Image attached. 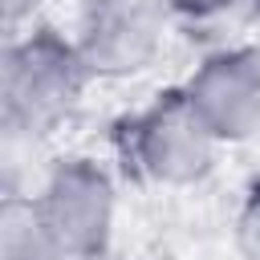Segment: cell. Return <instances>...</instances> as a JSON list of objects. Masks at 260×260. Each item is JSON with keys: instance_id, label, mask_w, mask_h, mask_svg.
I'll list each match as a JSON object with an SVG mask.
<instances>
[{"instance_id": "cell-9", "label": "cell", "mask_w": 260, "mask_h": 260, "mask_svg": "<svg viewBox=\"0 0 260 260\" xmlns=\"http://www.w3.org/2000/svg\"><path fill=\"white\" fill-rule=\"evenodd\" d=\"M0 4H4V24L16 32L24 20H32V12H37L45 0H0Z\"/></svg>"}, {"instance_id": "cell-10", "label": "cell", "mask_w": 260, "mask_h": 260, "mask_svg": "<svg viewBox=\"0 0 260 260\" xmlns=\"http://www.w3.org/2000/svg\"><path fill=\"white\" fill-rule=\"evenodd\" d=\"M248 4H252V12H260V0H248Z\"/></svg>"}, {"instance_id": "cell-7", "label": "cell", "mask_w": 260, "mask_h": 260, "mask_svg": "<svg viewBox=\"0 0 260 260\" xmlns=\"http://www.w3.org/2000/svg\"><path fill=\"white\" fill-rule=\"evenodd\" d=\"M236 248L244 260H260V175L248 183L236 211Z\"/></svg>"}, {"instance_id": "cell-6", "label": "cell", "mask_w": 260, "mask_h": 260, "mask_svg": "<svg viewBox=\"0 0 260 260\" xmlns=\"http://www.w3.org/2000/svg\"><path fill=\"white\" fill-rule=\"evenodd\" d=\"M0 260H65L32 215L28 195H8L0 211Z\"/></svg>"}, {"instance_id": "cell-2", "label": "cell", "mask_w": 260, "mask_h": 260, "mask_svg": "<svg viewBox=\"0 0 260 260\" xmlns=\"http://www.w3.org/2000/svg\"><path fill=\"white\" fill-rule=\"evenodd\" d=\"M122 167L150 187H195L211 175L219 142L187 102L183 85L158 89L146 106L130 110L114 126Z\"/></svg>"}, {"instance_id": "cell-5", "label": "cell", "mask_w": 260, "mask_h": 260, "mask_svg": "<svg viewBox=\"0 0 260 260\" xmlns=\"http://www.w3.org/2000/svg\"><path fill=\"white\" fill-rule=\"evenodd\" d=\"M183 93L219 146L256 138L260 134V45L211 49L187 73Z\"/></svg>"}, {"instance_id": "cell-3", "label": "cell", "mask_w": 260, "mask_h": 260, "mask_svg": "<svg viewBox=\"0 0 260 260\" xmlns=\"http://www.w3.org/2000/svg\"><path fill=\"white\" fill-rule=\"evenodd\" d=\"M28 203L37 223L65 260H110L118 187L98 158L85 154L57 158L28 195Z\"/></svg>"}, {"instance_id": "cell-1", "label": "cell", "mask_w": 260, "mask_h": 260, "mask_svg": "<svg viewBox=\"0 0 260 260\" xmlns=\"http://www.w3.org/2000/svg\"><path fill=\"white\" fill-rule=\"evenodd\" d=\"M93 73L81 61L69 32L53 24H32L12 32L0 61V122L8 138H45L65 126Z\"/></svg>"}, {"instance_id": "cell-4", "label": "cell", "mask_w": 260, "mask_h": 260, "mask_svg": "<svg viewBox=\"0 0 260 260\" xmlns=\"http://www.w3.org/2000/svg\"><path fill=\"white\" fill-rule=\"evenodd\" d=\"M167 12L162 0H81L73 45L93 81H122L150 69L162 53Z\"/></svg>"}, {"instance_id": "cell-8", "label": "cell", "mask_w": 260, "mask_h": 260, "mask_svg": "<svg viewBox=\"0 0 260 260\" xmlns=\"http://www.w3.org/2000/svg\"><path fill=\"white\" fill-rule=\"evenodd\" d=\"M162 4L183 20H211V16L228 12V8H236L240 0H162Z\"/></svg>"}]
</instances>
